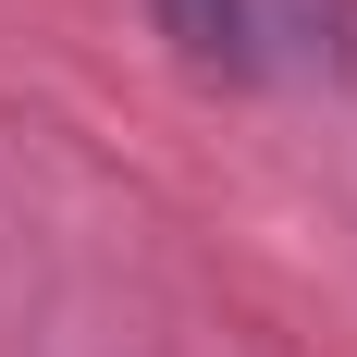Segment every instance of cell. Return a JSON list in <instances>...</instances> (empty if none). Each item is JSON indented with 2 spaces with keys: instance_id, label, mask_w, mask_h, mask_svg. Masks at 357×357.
<instances>
[{
  "instance_id": "6da1fadb",
  "label": "cell",
  "mask_w": 357,
  "mask_h": 357,
  "mask_svg": "<svg viewBox=\"0 0 357 357\" xmlns=\"http://www.w3.org/2000/svg\"><path fill=\"white\" fill-rule=\"evenodd\" d=\"M148 25L173 37V62L185 74H222V86H259V25H247V0H148Z\"/></svg>"
},
{
  "instance_id": "7a4b0ae2",
  "label": "cell",
  "mask_w": 357,
  "mask_h": 357,
  "mask_svg": "<svg viewBox=\"0 0 357 357\" xmlns=\"http://www.w3.org/2000/svg\"><path fill=\"white\" fill-rule=\"evenodd\" d=\"M247 25H259V62L357 74V0H247Z\"/></svg>"
}]
</instances>
